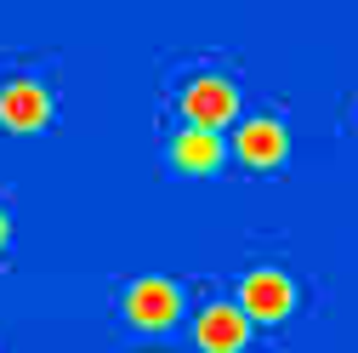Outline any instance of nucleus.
<instances>
[{
    "instance_id": "obj_1",
    "label": "nucleus",
    "mask_w": 358,
    "mask_h": 353,
    "mask_svg": "<svg viewBox=\"0 0 358 353\" xmlns=\"http://www.w3.org/2000/svg\"><path fill=\"white\" fill-rule=\"evenodd\" d=\"M182 109H188V125L216 131L222 120H234V114H239V92H234V80H228V74H199L188 92H182Z\"/></svg>"
},
{
    "instance_id": "obj_2",
    "label": "nucleus",
    "mask_w": 358,
    "mask_h": 353,
    "mask_svg": "<svg viewBox=\"0 0 358 353\" xmlns=\"http://www.w3.org/2000/svg\"><path fill=\"white\" fill-rule=\"evenodd\" d=\"M290 302H296V285L285 268H250L239 285V307L250 319H279V314H290Z\"/></svg>"
},
{
    "instance_id": "obj_3",
    "label": "nucleus",
    "mask_w": 358,
    "mask_h": 353,
    "mask_svg": "<svg viewBox=\"0 0 358 353\" xmlns=\"http://www.w3.org/2000/svg\"><path fill=\"white\" fill-rule=\"evenodd\" d=\"M46 114H52V92H46L40 80L17 74V80L0 85V120H6L12 131H34V125H46Z\"/></svg>"
},
{
    "instance_id": "obj_4",
    "label": "nucleus",
    "mask_w": 358,
    "mask_h": 353,
    "mask_svg": "<svg viewBox=\"0 0 358 353\" xmlns=\"http://www.w3.org/2000/svg\"><path fill=\"white\" fill-rule=\"evenodd\" d=\"M125 314L137 319V325H171L176 314H182V291H176L171 279H159V274H148V279H137L125 291Z\"/></svg>"
},
{
    "instance_id": "obj_5",
    "label": "nucleus",
    "mask_w": 358,
    "mask_h": 353,
    "mask_svg": "<svg viewBox=\"0 0 358 353\" xmlns=\"http://www.w3.org/2000/svg\"><path fill=\"white\" fill-rule=\"evenodd\" d=\"M194 336L210 353H239L245 336H250V314H245L239 302H210L205 314H199V325H194Z\"/></svg>"
},
{
    "instance_id": "obj_6",
    "label": "nucleus",
    "mask_w": 358,
    "mask_h": 353,
    "mask_svg": "<svg viewBox=\"0 0 358 353\" xmlns=\"http://www.w3.org/2000/svg\"><path fill=\"white\" fill-rule=\"evenodd\" d=\"M234 148H239L250 165H273V160H285L290 137H285V125H279L273 114H250V120H239V131H234Z\"/></svg>"
},
{
    "instance_id": "obj_7",
    "label": "nucleus",
    "mask_w": 358,
    "mask_h": 353,
    "mask_svg": "<svg viewBox=\"0 0 358 353\" xmlns=\"http://www.w3.org/2000/svg\"><path fill=\"white\" fill-rule=\"evenodd\" d=\"M171 160L182 165V171H216L222 165V137L205 131V125H182L171 137Z\"/></svg>"
},
{
    "instance_id": "obj_8",
    "label": "nucleus",
    "mask_w": 358,
    "mask_h": 353,
    "mask_svg": "<svg viewBox=\"0 0 358 353\" xmlns=\"http://www.w3.org/2000/svg\"><path fill=\"white\" fill-rule=\"evenodd\" d=\"M0 245H6V211H0Z\"/></svg>"
}]
</instances>
